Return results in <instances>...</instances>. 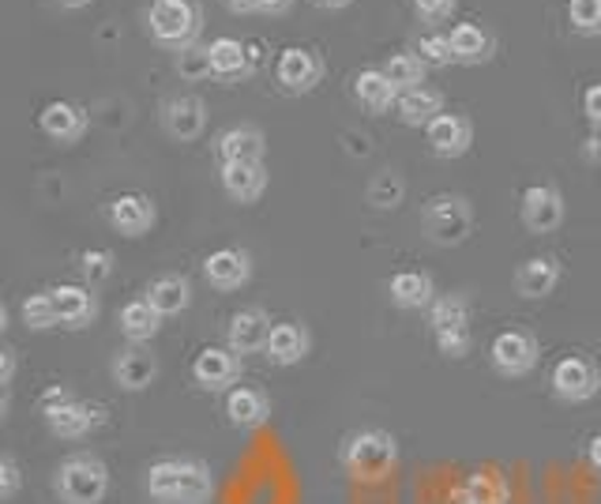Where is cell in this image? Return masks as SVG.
<instances>
[{"label":"cell","mask_w":601,"mask_h":504,"mask_svg":"<svg viewBox=\"0 0 601 504\" xmlns=\"http://www.w3.org/2000/svg\"><path fill=\"white\" fill-rule=\"evenodd\" d=\"M353 99L373 113H387L392 105H399V87L384 76V68H365L353 76Z\"/></svg>","instance_id":"cell-22"},{"label":"cell","mask_w":601,"mask_h":504,"mask_svg":"<svg viewBox=\"0 0 601 504\" xmlns=\"http://www.w3.org/2000/svg\"><path fill=\"white\" fill-rule=\"evenodd\" d=\"M226 414H229V422L241 429L260 426V422L271 414V400L260 392V388H234L226 400Z\"/></svg>","instance_id":"cell-30"},{"label":"cell","mask_w":601,"mask_h":504,"mask_svg":"<svg viewBox=\"0 0 601 504\" xmlns=\"http://www.w3.org/2000/svg\"><path fill=\"white\" fill-rule=\"evenodd\" d=\"M158 328H162V313H158L147 298H136V302H128L125 309H121V332H125L132 343L155 339Z\"/></svg>","instance_id":"cell-31"},{"label":"cell","mask_w":601,"mask_h":504,"mask_svg":"<svg viewBox=\"0 0 601 504\" xmlns=\"http://www.w3.org/2000/svg\"><path fill=\"white\" fill-rule=\"evenodd\" d=\"M429 324L432 335L440 332H458V328H470V302L463 294H444L429 305Z\"/></svg>","instance_id":"cell-32"},{"label":"cell","mask_w":601,"mask_h":504,"mask_svg":"<svg viewBox=\"0 0 601 504\" xmlns=\"http://www.w3.org/2000/svg\"><path fill=\"white\" fill-rule=\"evenodd\" d=\"M203 279L215 290H241L252 279V256L245 249H218L203 260Z\"/></svg>","instance_id":"cell-14"},{"label":"cell","mask_w":601,"mask_h":504,"mask_svg":"<svg viewBox=\"0 0 601 504\" xmlns=\"http://www.w3.org/2000/svg\"><path fill=\"white\" fill-rule=\"evenodd\" d=\"M211 65H215V76L223 79H237L252 68L249 60V46L237 38H215L211 42Z\"/></svg>","instance_id":"cell-33"},{"label":"cell","mask_w":601,"mask_h":504,"mask_svg":"<svg viewBox=\"0 0 601 504\" xmlns=\"http://www.w3.org/2000/svg\"><path fill=\"white\" fill-rule=\"evenodd\" d=\"M537 339L523 328H508L492 339L489 347V358H492V369L500 377H526L530 369L537 366Z\"/></svg>","instance_id":"cell-7"},{"label":"cell","mask_w":601,"mask_h":504,"mask_svg":"<svg viewBox=\"0 0 601 504\" xmlns=\"http://www.w3.org/2000/svg\"><path fill=\"white\" fill-rule=\"evenodd\" d=\"M568 20L579 34H601V0H568Z\"/></svg>","instance_id":"cell-39"},{"label":"cell","mask_w":601,"mask_h":504,"mask_svg":"<svg viewBox=\"0 0 601 504\" xmlns=\"http://www.w3.org/2000/svg\"><path fill=\"white\" fill-rule=\"evenodd\" d=\"M147 493L158 504H207L215 479L200 459H158L147 471Z\"/></svg>","instance_id":"cell-1"},{"label":"cell","mask_w":601,"mask_h":504,"mask_svg":"<svg viewBox=\"0 0 601 504\" xmlns=\"http://www.w3.org/2000/svg\"><path fill=\"white\" fill-rule=\"evenodd\" d=\"M102 422V411L99 406H91V403H83V400H68V403H60V406H53V411H46V426L57 433V437H65V440H79V437H87L94 426Z\"/></svg>","instance_id":"cell-19"},{"label":"cell","mask_w":601,"mask_h":504,"mask_svg":"<svg viewBox=\"0 0 601 504\" xmlns=\"http://www.w3.org/2000/svg\"><path fill=\"white\" fill-rule=\"evenodd\" d=\"M553 392L564 403H587L601 392V369L587 354H568L553 366Z\"/></svg>","instance_id":"cell-6"},{"label":"cell","mask_w":601,"mask_h":504,"mask_svg":"<svg viewBox=\"0 0 601 504\" xmlns=\"http://www.w3.org/2000/svg\"><path fill=\"white\" fill-rule=\"evenodd\" d=\"M426 60L418 57V53H395V57H387L384 65V76L392 79L395 87H399V94L406 91H418V87H426Z\"/></svg>","instance_id":"cell-34"},{"label":"cell","mask_w":601,"mask_h":504,"mask_svg":"<svg viewBox=\"0 0 601 504\" xmlns=\"http://www.w3.org/2000/svg\"><path fill=\"white\" fill-rule=\"evenodd\" d=\"M20 482H23V474H20V463H15V456H4V459H0V497L12 501L15 493H20Z\"/></svg>","instance_id":"cell-43"},{"label":"cell","mask_w":601,"mask_h":504,"mask_svg":"<svg viewBox=\"0 0 601 504\" xmlns=\"http://www.w3.org/2000/svg\"><path fill=\"white\" fill-rule=\"evenodd\" d=\"M57 4H60V8H87L91 0H57Z\"/></svg>","instance_id":"cell-52"},{"label":"cell","mask_w":601,"mask_h":504,"mask_svg":"<svg viewBox=\"0 0 601 504\" xmlns=\"http://www.w3.org/2000/svg\"><path fill=\"white\" fill-rule=\"evenodd\" d=\"M271 316L263 309H241L234 313L226 328V339H229V350L234 354H256V350H268V339H271Z\"/></svg>","instance_id":"cell-15"},{"label":"cell","mask_w":601,"mask_h":504,"mask_svg":"<svg viewBox=\"0 0 601 504\" xmlns=\"http://www.w3.org/2000/svg\"><path fill=\"white\" fill-rule=\"evenodd\" d=\"M155 377H158V361L150 358L147 350L128 347L113 358V380H117V388H125V392H144Z\"/></svg>","instance_id":"cell-23"},{"label":"cell","mask_w":601,"mask_h":504,"mask_svg":"<svg viewBox=\"0 0 601 504\" xmlns=\"http://www.w3.org/2000/svg\"><path fill=\"white\" fill-rule=\"evenodd\" d=\"M105 215H110V226L125 237H144L158 219L155 203H150V197H144V192H125V197H117Z\"/></svg>","instance_id":"cell-16"},{"label":"cell","mask_w":601,"mask_h":504,"mask_svg":"<svg viewBox=\"0 0 601 504\" xmlns=\"http://www.w3.org/2000/svg\"><path fill=\"white\" fill-rule=\"evenodd\" d=\"M421 226H426L432 245H463L466 237L474 234V208L466 197H451V192H440L426 203L421 211Z\"/></svg>","instance_id":"cell-4"},{"label":"cell","mask_w":601,"mask_h":504,"mask_svg":"<svg viewBox=\"0 0 601 504\" xmlns=\"http://www.w3.org/2000/svg\"><path fill=\"white\" fill-rule=\"evenodd\" d=\"M147 302L158 309L162 316H177L192 305V287L184 276H158L147 287Z\"/></svg>","instance_id":"cell-29"},{"label":"cell","mask_w":601,"mask_h":504,"mask_svg":"<svg viewBox=\"0 0 601 504\" xmlns=\"http://www.w3.org/2000/svg\"><path fill=\"white\" fill-rule=\"evenodd\" d=\"M436 347L444 358H466L474 347V339H470V328H458V332H440L436 335Z\"/></svg>","instance_id":"cell-41"},{"label":"cell","mask_w":601,"mask_h":504,"mask_svg":"<svg viewBox=\"0 0 601 504\" xmlns=\"http://www.w3.org/2000/svg\"><path fill=\"white\" fill-rule=\"evenodd\" d=\"M113 253L110 249H87L83 256H79V271H83V279L91 282V287H99V282H105L113 276Z\"/></svg>","instance_id":"cell-40"},{"label":"cell","mask_w":601,"mask_h":504,"mask_svg":"<svg viewBox=\"0 0 601 504\" xmlns=\"http://www.w3.org/2000/svg\"><path fill=\"white\" fill-rule=\"evenodd\" d=\"M226 8L234 15H252V12H260V8H256V0H226Z\"/></svg>","instance_id":"cell-48"},{"label":"cell","mask_w":601,"mask_h":504,"mask_svg":"<svg viewBox=\"0 0 601 504\" xmlns=\"http://www.w3.org/2000/svg\"><path fill=\"white\" fill-rule=\"evenodd\" d=\"M320 8H347V4H353V0H316Z\"/></svg>","instance_id":"cell-51"},{"label":"cell","mask_w":601,"mask_h":504,"mask_svg":"<svg viewBox=\"0 0 601 504\" xmlns=\"http://www.w3.org/2000/svg\"><path fill=\"white\" fill-rule=\"evenodd\" d=\"M387 294H392V305L399 309H426L436 302V290H432V279L426 271H399V276H392Z\"/></svg>","instance_id":"cell-27"},{"label":"cell","mask_w":601,"mask_h":504,"mask_svg":"<svg viewBox=\"0 0 601 504\" xmlns=\"http://www.w3.org/2000/svg\"><path fill=\"white\" fill-rule=\"evenodd\" d=\"M582 113H587L590 125L601 128V83H594V87H587V91H582Z\"/></svg>","instance_id":"cell-44"},{"label":"cell","mask_w":601,"mask_h":504,"mask_svg":"<svg viewBox=\"0 0 601 504\" xmlns=\"http://www.w3.org/2000/svg\"><path fill=\"white\" fill-rule=\"evenodd\" d=\"M290 4H294V0H256V8H260L263 15H286Z\"/></svg>","instance_id":"cell-46"},{"label":"cell","mask_w":601,"mask_h":504,"mask_svg":"<svg viewBox=\"0 0 601 504\" xmlns=\"http://www.w3.org/2000/svg\"><path fill=\"white\" fill-rule=\"evenodd\" d=\"M426 136H429L432 155L458 158V155L470 152L474 125H470V117H466V113H440V117L426 128Z\"/></svg>","instance_id":"cell-11"},{"label":"cell","mask_w":601,"mask_h":504,"mask_svg":"<svg viewBox=\"0 0 601 504\" xmlns=\"http://www.w3.org/2000/svg\"><path fill=\"white\" fill-rule=\"evenodd\" d=\"M162 128L170 132L173 139H181V144L200 139L203 128H207V105H203L200 94H181V99H170L162 105Z\"/></svg>","instance_id":"cell-12"},{"label":"cell","mask_w":601,"mask_h":504,"mask_svg":"<svg viewBox=\"0 0 601 504\" xmlns=\"http://www.w3.org/2000/svg\"><path fill=\"white\" fill-rule=\"evenodd\" d=\"M556 282H560V264H556L553 256H530V260L519 264V271H515L519 298H530V302L549 298L556 290Z\"/></svg>","instance_id":"cell-20"},{"label":"cell","mask_w":601,"mask_h":504,"mask_svg":"<svg viewBox=\"0 0 601 504\" xmlns=\"http://www.w3.org/2000/svg\"><path fill=\"white\" fill-rule=\"evenodd\" d=\"M275 79L282 83V91L308 94L324 79V57L316 49H308V46L282 49L279 60H275Z\"/></svg>","instance_id":"cell-8"},{"label":"cell","mask_w":601,"mask_h":504,"mask_svg":"<svg viewBox=\"0 0 601 504\" xmlns=\"http://www.w3.org/2000/svg\"><path fill=\"white\" fill-rule=\"evenodd\" d=\"M413 53H418L426 65L432 68H444L455 60V49H451V34H421L418 46H413Z\"/></svg>","instance_id":"cell-38"},{"label":"cell","mask_w":601,"mask_h":504,"mask_svg":"<svg viewBox=\"0 0 601 504\" xmlns=\"http://www.w3.org/2000/svg\"><path fill=\"white\" fill-rule=\"evenodd\" d=\"M406 197V181L399 170H379L373 173V181H368L365 189V200L373 203L376 211H395Z\"/></svg>","instance_id":"cell-35"},{"label":"cell","mask_w":601,"mask_h":504,"mask_svg":"<svg viewBox=\"0 0 601 504\" xmlns=\"http://www.w3.org/2000/svg\"><path fill=\"white\" fill-rule=\"evenodd\" d=\"M57 497L65 504H102L110 490V471L99 456H68L57 467Z\"/></svg>","instance_id":"cell-5"},{"label":"cell","mask_w":601,"mask_h":504,"mask_svg":"<svg viewBox=\"0 0 601 504\" xmlns=\"http://www.w3.org/2000/svg\"><path fill=\"white\" fill-rule=\"evenodd\" d=\"M458 0H413V12H418L421 23H444L451 20Z\"/></svg>","instance_id":"cell-42"},{"label":"cell","mask_w":601,"mask_h":504,"mask_svg":"<svg viewBox=\"0 0 601 504\" xmlns=\"http://www.w3.org/2000/svg\"><path fill=\"white\" fill-rule=\"evenodd\" d=\"M223 189L229 200L256 203L268 189V166L263 163H229L223 166Z\"/></svg>","instance_id":"cell-21"},{"label":"cell","mask_w":601,"mask_h":504,"mask_svg":"<svg viewBox=\"0 0 601 504\" xmlns=\"http://www.w3.org/2000/svg\"><path fill=\"white\" fill-rule=\"evenodd\" d=\"M147 26H150V38H155L158 46L181 53V49L196 46V38H200V26H203L200 4L196 0H155L147 12Z\"/></svg>","instance_id":"cell-3"},{"label":"cell","mask_w":601,"mask_h":504,"mask_svg":"<svg viewBox=\"0 0 601 504\" xmlns=\"http://www.w3.org/2000/svg\"><path fill=\"white\" fill-rule=\"evenodd\" d=\"M451 49H455L458 65H485L497 53V38L477 23H458L451 31Z\"/></svg>","instance_id":"cell-26"},{"label":"cell","mask_w":601,"mask_h":504,"mask_svg":"<svg viewBox=\"0 0 601 504\" xmlns=\"http://www.w3.org/2000/svg\"><path fill=\"white\" fill-rule=\"evenodd\" d=\"M451 501L455 504H511V490L500 471H470L466 479L455 482Z\"/></svg>","instance_id":"cell-18"},{"label":"cell","mask_w":601,"mask_h":504,"mask_svg":"<svg viewBox=\"0 0 601 504\" xmlns=\"http://www.w3.org/2000/svg\"><path fill=\"white\" fill-rule=\"evenodd\" d=\"M399 445L387 429H358L342 440V467L361 482H379L392 474Z\"/></svg>","instance_id":"cell-2"},{"label":"cell","mask_w":601,"mask_h":504,"mask_svg":"<svg viewBox=\"0 0 601 504\" xmlns=\"http://www.w3.org/2000/svg\"><path fill=\"white\" fill-rule=\"evenodd\" d=\"M68 400H72V395H68L65 388H49V392L38 400V406H42V414H46V411H53V406H60V403H68Z\"/></svg>","instance_id":"cell-45"},{"label":"cell","mask_w":601,"mask_h":504,"mask_svg":"<svg viewBox=\"0 0 601 504\" xmlns=\"http://www.w3.org/2000/svg\"><path fill=\"white\" fill-rule=\"evenodd\" d=\"M57 298V316H60V328L68 332H79L99 316V302L87 287H57L53 290Z\"/></svg>","instance_id":"cell-24"},{"label":"cell","mask_w":601,"mask_h":504,"mask_svg":"<svg viewBox=\"0 0 601 504\" xmlns=\"http://www.w3.org/2000/svg\"><path fill=\"white\" fill-rule=\"evenodd\" d=\"M20 313H23V324L31 332H49V328H57V324H60L57 298H53V290H42V294H26L23 305H20Z\"/></svg>","instance_id":"cell-36"},{"label":"cell","mask_w":601,"mask_h":504,"mask_svg":"<svg viewBox=\"0 0 601 504\" xmlns=\"http://www.w3.org/2000/svg\"><path fill=\"white\" fill-rule=\"evenodd\" d=\"M12 373H15V350L4 347V373H0V384H12Z\"/></svg>","instance_id":"cell-49"},{"label":"cell","mask_w":601,"mask_h":504,"mask_svg":"<svg viewBox=\"0 0 601 504\" xmlns=\"http://www.w3.org/2000/svg\"><path fill=\"white\" fill-rule=\"evenodd\" d=\"M268 152V139L256 125H229L226 132H218L215 139V158L223 166L229 163H263Z\"/></svg>","instance_id":"cell-13"},{"label":"cell","mask_w":601,"mask_h":504,"mask_svg":"<svg viewBox=\"0 0 601 504\" xmlns=\"http://www.w3.org/2000/svg\"><path fill=\"white\" fill-rule=\"evenodd\" d=\"M582 155H587V163H598V158H601V128L594 132V136L587 139V147H582Z\"/></svg>","instance_id":"cell-47"},{"label":"cell","mask_w":601,"mask_h":504,"mask_svg":"<svg viewBox=\"0 0 601 504\" xmlns=\"http://www.w3.org/2000/svg\"><path fill=\"white\" fill-rule=\"evenodd\" d=\"M177 76L189 79V83H203L207 76H215V65H211V46H189L177 53L173 60Z\"/></svg>","instance_id":"cell-37"},{"label":"cell","mask_w":601,"mask_h":504,"mask_svg":"<svg viewBox=\"0 0 601 504\" xmlns=\"http://www.w3.org/2000/svg\"><path fill=\"white\" fill-rule=\"evenodd\" d=\"M402 125L410 128H429L432 121L444 113V94L432 91V87H418V91H406L399 94V105H395Z\"/></svg>","instance_id":"cell-25"},{"label":"cell","mask_w":601,"mask_h":504,"mask_svg":"<svg viewBox=\"0 0 601 504\" xmlns=\"http://www.w3.org/2000/svg\"><path fill=\"white\" fill-rule=\"evenodd\" d=\"M38 125L42 132L53 139V144H60V147H68V144H79L83 139V132H87V113L79 110L76 102H49L46 110L38 113Z\"/></svg>","instance_id":"cell-17"},{"label":"cell","mask_w":601,"mask_h":504,"mask_svg":"<svg viewBox=\"0 0 601 504\" xmlns=\"http://www.w3.org/2000/svg\"><path fill=\"white\" fill-rule=\"evenodd\" d=\"M519 219L530 234H553L564 223V197L556 184H530L519 200Z\"/></svg>","instance_id":"cell-9"},{"label":"cell","mask_w":601,"mask_h":504,"mask_svg":"<svg viewBox=\"0 0 601 504\" xmlns=\"http://www.w3.org/2000/svg\"><path fill=\"white\" fill-rule=\"evenodd\" d=\"M587 459H590V467L601 474V437H594L590 440V448H587Z\"/></svg>","instance_id":"cell-50"},{"label":"cell","mask_w":601,"mask_h":504,"mask_svg":"<svg viewBox=\"0 0 601 504\" xmlns=\"http://www.w3.org/2000/svg\"><path fill=\"white\" fill-rule=\"evenodd\" d=\"M308 347H313V339H308L305 324H275L268 339V358L275 366H297V361H305Z\"/></svg>","instance_id":"cell-28"},{"label":"cell","mask_w":601,"mask_h":504,"mask_svg":"<svg viewBox=\"0 0 601 504\" xmlns=\"http://www.w3.org/2000/svg\"><path fill=\"white\" fill-rule=\"evenodd\" d=\"M192 377H196L203 392H226V388H234L241 380V358L234 350L207 347L192 361Z\"/></svg>","instance_id":"cell-10"}]
</instances>
